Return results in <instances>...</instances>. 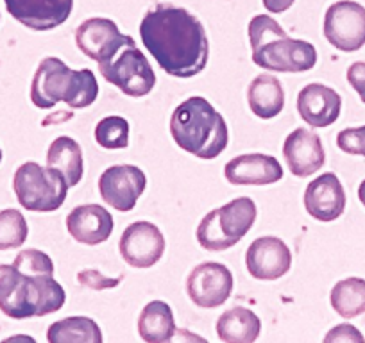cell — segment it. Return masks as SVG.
<instances>
[{
  "label": "cell",
  "instance_id": "obj_12",
  "mask_svg": "<svg viewBox=\"0 0 365 343\" xmlns=\"http://www.w3.org/2000/svg\"><path fill=\"white\" fill-rule=\"evenodd\" d=\"M233 274L222 263H201L187 279V292L192 302L205 310H213L226 302L233 292Z\"/></svg>",
  "mask_w": 365,
  "mask_h": 343
},
{
  "label": "cell",
  "instance_id": "obj_31",
  "mask_svg": "<svg viewBox=\"0 0 365 343\" xmlns=\"http://www.w3.org/2000/svg\"><path fill=\"white\" fill-rule=\"evenodd\" d=\"M77 281L90 290H110L120 285L122 275L120 278H106L99 270H81L77 274Z\"/></svg>",
  "mask_w": 365,
  "mask_h": 343
},
{
  "label": "cell",
  "instance_id": "obj_18",
  "mask_svg": "<svg viewBox=\"0 0 365 343\" xmlns=\"http://www.w3.org/2000/svg\"><path fill=\"white\" fill-rule=\"evenodd\" d=\"M283 157L296 177H310L324 167L326 154L321 138L308 129H296L283 143Z\"/></svg>",
  "mask_w": 365,
  "mask_h": 343
},
{
  "label": "cell",
  "instance_id": "obj_5",
  "mask_svg": "<svg viewBox=\"0 0 365 343\" xmlns=\"http://www.w3.org/2000/svg\"><path fill=\"white\" fill-rule=\"evenodd\" d=\"M97 95L99 84L96 73L90 68H68L59 58H45L31 83V100L40 110H51L58 102L84 110L96 102Z\"/></svg>",
  "mask_w": 365,
  "mask_h": 343
},
{
  "label": "cell",
  "instance_id": "obj_20",
  "mask_svg": "<svg viewBox=\"0 0 365 343\" xmlns=\"http://www.w3.org/2000/svg\"><path fill=\"white\" fill-rule=\"evenodd\" d=\"M113 216L104 206H77L66 216V229L70 236L83 245H99L110 240L113 233Z\"/></svg>",
  "mask_w": 365,
  "mask_h": 343
},
{
  "label": "cell",
  "instance_id": "obj_26",
  "mask_svg": "<svg viewBox=\"0 0 365 343\" xmlns=\"http://www.w3.org/2000/svg\"><path fill=\"white\" fill-rule=\"evenodd\" d=\"M331 306L340 317L354 318L365 313V279L347 278L331 290Z\"/></svg>",
  "mask_w": 365,
  "mask_h": 343
},
{
  "label": "cell",
  "instance_id": "obj_10",
  "mask_svg": "<svg viewBox=\"0 0 365 343\" xmlns=\"http://www.w3.org/2000/svg\"><path fill=\"white\" fill-rule=\"evenodd\" d=\"M76 45L86 58L97 63L113 59L129 45H136L128 34H122L118 26L110 19H88L77 27Z\"/></svg>",
  "mask_w": 365,
  "mask_h": 343
},
{
  "label": "cell",
  "instance_id": "obj_14",
  "mask_svg": "<svg viewBox=\"0 0 365 343\" xmlns=\"http://www.w3.org/2000/svg\"><path fill=\"white\" fill-rule=\"evenodd\" d=\"M249 274L259 281H276L292 267V252L282 238L262 236L245 252Z\"/></svg>",
  "mask_w": 365,
  "mask_h": 343
},
{
  "label": "cell",
  "instance_id": "obj_15",
  "mask_svg": "<svg viewBox=\"0 0 365 343\" xmlns=\"http://www.w3.org/2000/svg\"><path fill=\"white\" fill-rule=\"evenodd\" d=\"M9 15L33 31H52L72 15L73 0H4Z\"/></svg>",
  "mask_w": 365,
  "mask_h": 343
},
{
  "label": "cell",
  "instance_id": "obj_32",
  "mask_svg": "<svg viewBox=\"0 0 365 343\" xmlns=\"http://www.w3.org/2000/svg\"><path fill=\"white\" fill-rule=\"evenodd\" d=\"M324 342H358L364 343V336L356 327L349 324H342L333 327L328 334L324 336Z\"/></svg>",
  "mask_w": 365,
  "mask_h": 343
},
{
  "label": "cell",
  "instance_id": "obj_1",
  "mask_svg": "<svg viewBox=\"0 0 365 343\" xmlns=\"http://www.w3.org/2000/svg\"><path fill=\"white\" fill-rule=\"evenodd\" d=\"M140 38L165 73L179 79L199 75L208 65L210 41L205 26L188 9L158 4L143 15Z\"/></svg>",
  "mask_w": 365,
  "mask_h": 343
},
{
  "label": "cell",
  "instance_id": "obj_30",
  "mask_svg": "<svg viewBox=\"0 0 365 343\" xmlns=\"http://www.w3.org/2000/svg\"><path fill=\"white\" fill-rule=\"evenodd\" d=\"M336 145H339L340 150L351 154V156L365 157V125L340 131L339 136H336Z\"/></svg>",
  "mask_w": 365,
  "mask_h": 343
},
{
  "label": "cell",
  "instance_id": "obj_34",
  "mask_svg": "<svg viewBox=\"0 0 365 343\" xmlns=\"http://www.w3.org/2000/svg\"><path fill=\"white\" fill-rule=\"evenodd\" d=\"M294 2L296 0H263V6L272 15H279V13H285L287 9L292 8Z\"/></svg>",
  "mask_w": 365,
  "mask_h": 343
},
{
  "label": "cell",
  "instance_id": "obj_9",
  "mask_svg": "<svg viewBox=\"0 0 365 343\" xmlns=\"http://www.w3.org/2000/svg\"><path fill=\"white\" fill-rule=\"evenodd\" d=\"M324 36L342 52H356L365 45V8L354 0H340L324 15Z\"/></svg>",
  "mask_w": 365,
  "mask_h": 343
},
{
  "label": "cell",
  "instance_id": "obj_19",
  "mask_svg": "<svg viewBox=\"0 0 365 343\" xmlns=\"http://www.w3.org/2000/svg\"><path fill=\"white\" fill-rule=\"evenodd\" d=\"M342 99L329 86L321 83H312L304 86L297 95V113L315 129L333 125L340 117Z\"/></svg>",
  "mask_w": 365,
  "mask_h": 343
},
{
  "label": "cell",
  "instance_id": "obj_25",
  "mask_svg": "<svg viewBox=\"0 0 365 343\" xmlns=\"http://www.w3.org/2000/svg\"><path fill=\"white\" fill-rule=\"evenodd\" d=\"M51 343H101L103 332L99 324L88 317H68L54 322L47 331Z\"/></svg>",
  "mask_w": 365,
  "mask_h": 343
},
{
  "label": "cell",
  "instance_id": "obj_36",
  "mask_svg": "<svg viewBox=\"0 0 365 343\" xmlns=\"http://www.w3.org/2000/svg\"><path fill=\"white\" fill-rule=\"evenodd\" d=\"M0 163H2V149H0Z\"/></svg>",
  "mask_w": 365,
  "mask_h": 343
},
{
  "label": "cell",
  "instance_id": "obj_22",
  "mask_svg": "<svg viewBox=\"0 0 365 343\" xmlns=\"http://www.w3.org/2000/svg\"><path fill=\"white\" fill-rule=\"evenodd\" d=\"M262 331V320L247 307H231L217 320V334L226 343H252Z\"/></svg>",
  "mask_w": 365,
  "mask_h": 343
},
{
  "label": "cell",
  "instance_id": "obj_4",
  "mask_svg": "<svg viewBox=\"0 0 365 343\" xmlns=\"http://www.w3.org/2000/svg\"><path fill=\"white\" fill-rule=\"evenodd\" d=\"M66 293L52 275H27L13 265H0V311L9 318H33L56 313Z\"/></svg>",
  "mask_w": 365,
  "mask_h": 343
},
{
  "label": "cell",
  "instance_id": "obj_3",
  "mask_svg": "<svg viewBox=\"0 0 365 343\" xmlns=\"http://www.w3.org/2000/svg\"><path fill=\"white\" fill-rule=\"evenodd\" d=\"M252 63L269 72L301 73L317 63V51L304 40H294L272 16L256 15L249 22Z\"/></svg>",
  "mask_w": 365,
  "mask_h": 343
},
{
  "label": "cell",
  "instance_id": "obj_24",
  "mask_svg": "<svg viewBox=\"0 0 365 343\" xmlns=\"http://www.w3.org/2000/svg\"><path fill=\"white\" fill-rule=\"evenodd\" d=\"M175 322L172 307L163 300H153L142 310L138 318V334L147 343H163L174 338Z\"/></svg>",
  "mask_w": 365,
  "mask_h": 343
},
{
  "label": "cell",
  "instance_id": "obj_17",
  "mask_svg": "<svg viewBox=\"0 0 365 343\" xmlns=\"http://www.w3.org/2000/svg\"><path fill=\"white\" fill-rule=\"evenodd\" d=\"M304 208L319 222H333L346 209V191L339 177L326 172L312 181L304 191Z\"/></svg>",
  "mask_w": 365,
  "mask_h": 343
},
{
  "label": "cell",
  "instance_id": "obj_7",
  "mask_svg": "<svg viewBox=\"0 0 365 343\" xmlns=\"http://www.w3.org/2000/svg\"><path fill=\"white\" fill-rule=\"evenodd\" d=\"M13 190L24 209L51 213L65 204L68 183L56 168H45L34 161H27L16 168Z\"/></svg>",
  "mask_w": 365,
  "mask_h": 343
},
{
  "label": "cell",
  "instance_id": "obj_33",
  "mask_svg": "<svg viewBox=\"0 0 365 343\" xmlns=\"http://www.w3.org/2000/svg\"><path fill=\"white\" fill-rule=\"evenodd\" d=\"M347 80L354 88V92L360 95L361 102L365 104V63L358 61L347 68Z\"/></svg>",
  "mask_w": 365,
  "mask_h": 343
},
{
  "label": "cell",
  "instance_id": "obj_13",
  "mask_svg": "<svg viewBox=\"0 0 365 343\" xmlns=\"http://www.w3.org/2000/svg\"><path fill=\"white\" fill-rule=\"evenodd\" d=\"M165 245L160 227L150 222H135L122 233L118 248L129 267L150 268L161 260Z\"/></svg>",
  "mask_w": 365,
  "mask_h": 343
},
{
  "label": "cell",
  "instance_id": "obj_2",
  "mask_svg": "<svg viewBox=\"0 0 365 343\" xmlns=\"http://www.w3.org/2000/svg\"><path fill=\"white\" fill-rule=\"evenodd\" d=\"M170 134L179 149L199 159H215L230 142L226 120L205 97H190L175 107Z\"/></svg>",
  "mask_w": 365,
  "mask_h": 343
},
{
  "label": "cell",
  "instance_id": "obj_11",
  "mask_svg": "<svg viewBox=\"0 0 365 343\" xmlns=\"http://www.w3.org/2000/svg\"><path fill=\"white\" fill-rule=\"evenodd\" d=\"M147 177L135 164H113L103 172L99 179L101 197L117 211L135 209L140 195L145 191Z\"/></svg>",
  "mask_w": 365,
  "mask_h": 343
},
{
  "label": "cell",
  "instance_id": "obj_23",
  "mask_svg": "<svg viewBox=\"0 0 365 343\" xmlns=\"http://www.w3.org/2000/svg\"><path fill=\"white\" fill-rule=\"evenodd\" d=\"M47 167L61 172L66 183H68V188L77 186L84 174L83 150H81L79 143L68 136L56 138L48 147Z\"/></svg>",
  "mask_w": 365,
  "mask_h": 343
},
{
  "label": "cell",
  "instance_id": "obj_8",
  "mask_svg": "<svg viewBox=\"0 0 365 343\" xmlns=\"http://www.w3.org/2000/svg\"><path fill=\"white\" fill-rule=\"evenodd\" d=\"M99 72L124 95L135 99L149 95L156 86V73L136 45L124 47L110 61L99 63Z\"/></svg>",
  "mask_w": 365,
  "mask_h": 343
},
{
  "label": "cell",
  "instance_id": "obj_35",
  "mask_svg": "<svg viewBox=\"0 0 365 343\" xmlns=\"http://www.w3.org/2000/svg\"><path fill=\"white\" fill-rule=\"evenodd\" d=\"M358 199H360L361 204L365 206V179L361 181V184L358 186Z\"/></svg>",
  "mask_w": 365,
  "mask_h": 343
},
{
  "label": "cell",
  "instance_id": "obj_28",
  "mask_svg": "<svg viewBox=\"0 0 365 343\" xmlns=\"http://www.w3.org/2000/svg\"><path fill=\"white\" fill-rule=\"evenodd\" d=\"M96 142L103 149L118 150L129 145V122L124 117H106L97 124Z\"/></svg>",
  "mask_w": 365,
  "mask_h": 343
},
{
  "label": "cell",
  "instance_id": "obj_29",
  "mask_svg": "<svg viewBox=\"0 0 365 343\" xmlns=\"http://www.w3.org/2000/svg\"><path fill=\"white\" fill-rule=\"evenodd\" d=\"M13 267L27 275H54L52 260L48 258V254L38 250V248H26V250L19 252L13 261Z\"/></svg>",
  "mask_w": 365,
  "mask_h": 343
},
{
  "label": "cell",
  "instance_id": "obj_21",
  "mask_svg": "<svg viewBox=\"0 0 365 343\" xmlns=\"http://www.w3.org/2000/svg\"><path fill=\"white\" fill-rule=\"evenodd\" d=\"M247 102L252 113L258 118L269 120L278 117L285 107L283 84L276 75L262 73L251 80L247 88Z\"/></svg>",
  "mask_w": 365,
  "mask_h": 343
},
{
  "label": "cell",
  "instance_id": "obj_16",
  "mask_svg": "<svg viewBox=\"0 0 365 343\" xmlns=\"http://www.w3.org/2000/svg\"><path fill=\"white\" fill-rule=\"evenodd\" d=\"M224 177L233 186H267L283 179V168L272 156L242 154L224 167Z\"/></svg>",
  "mask_w": 365,
  "mask_h": 343
},
{
  "label": "cell",
  "instance_id": "obj_6",
  "mask_svg": "<svg viewBox=\"0 0 365 343\" xmlns=\"http://www.w3.org/2000/svg\"><path fill=\"white\" fill-rule=\"evenodd\" d=\"M256 220V204L249 197L233 199L212 209L197 227V241L202 248L222 252L235 247L251 231Z\"/></svg>",
  "mask_w": 365,
  "mask_h": 343
},
{
  "label": "cell",
  "instance_id": "obj_27",
  "mask_svg": "<svg viewBox=\"0 0 365 343\" xmlns=\"http://www.w3.org/2000/svg\"><path fill=\"white\" fill-rule=\"evenodd\" d=\"M29 227L19 209L0 211V250H11L26 243Z\"/></svg>",
  "mask_w": 365,
  "mask_h": 343
}]
</instances>
